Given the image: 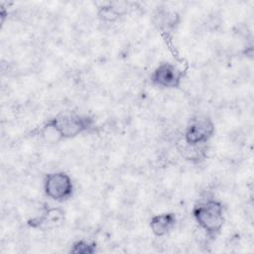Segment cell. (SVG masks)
<instances>
[{"instance_id": "cell-5", "label": "cell", "mask_w": 254, "mask_h": 254, "mask_svg": "<svg viewBox=\"0 0 254 254\" xmlns=\"http://www.w3.org/2000/svg\"><path fill=\"white\" fill-rule=\"evenodd\" d=\"M185 76L184 70L169 62L159 64L150 75L153 85L161 88L176 89L181 87L183 78Z\"/></svg>"}, {"instance_id": "cell-2", "label": "cell", "mask_w": 254, "mask_h": 254, "mask_svg": "<svg viewBox=\"0 0 254 254\" xmlns=\"http://www.w3.org/2000/svg\"><path fill=\"white\" fill-rule=\"evenodd\" d=\"M62 138L72 139L90 130L94 125V119L87 114L74 112L60 113L51 118Z\"/></svg>"}, {"instance_id": "cell-4", "label": "cell", "mask_w": 254, "mask_h": 254, "mask_svg": "<svg viewBox=\"0 0 254 254\" xmlns=\"http://www.w3.org/2000/svg\"><path fill=\"white\" fill-rule=\"evenodd\" d=\"M215 126L210 117L198 115L190 119L184 134L183 141L192 146H202L214 135Z\"/></svg>"}, {"instance_id": "cell-3", "label": "cell", "mask_w": 254, "mask_h": 254, "mask_svg": "<svg viewBox=\"0 0 254 254\" xmlns=\"http://www.w3.org/2000/svg\"><path fill=\"white\" fill-rule=\"evenodd\" d=\"M45 194L59 202L65 201L72 196L74 185L71 177L64 171H54L48 173L43 182Z\"/></svg>"}, {"instance_id": "cell-1", "label": "cell", "mask_w": 254, "mask_h": 254, "mask_svg": "<svg viewBox=\"0 0 254 254\" xmlns=\"http://www.w3.org/2000/svg\"><path fill=\"white\" fill-rule=\"evenodd\" d=\"M192 216L198 227L208 236L220 232L225 221V212L222 202L215 198H204L192 208Z\"/></svg>"}, {"instance_id": "cell-8", "label": "cell", "mask_w": 254, "mask_h": 254, "mask_svg": "<svg viewBox=\"0 0 254 254\" xmlns=\"http://www.w3.org/2000/svg\"><path fill=\"white\" fill-rule=\"evenodd\" d=\"M127 3L113 2L104 4L97 9V17L104 23H114L127 13Z\"/></svg>"}, {"instance_id": "cell-6", "label": "cell", "mask_w": 254, "mask_h": 254, "mask_svg": "<svg viewBox=\"0 0 254 254\" xmlns=\"http://www.w3.org/2000/svg\"><path fill=\"white\" fill-rule=\"evenodd\" d=\"M64 210L61 207L49 206L46 207L40 215H37L28 221V224L33 228L43 230L56 228L63 224L64 220Z\"/></svg>"}, {"instance_id": "cell-7", "label": "cell", "mask_w": 254, "mask_h": 254, "mask_svg": "<svg viewBox=\"0 0 254 254\" xmlns=\"http://www.w3.org/2000/svg\"><path fill=\"white\" fill-rule=\"evenodd\" d=\"M176 223L177 215L175 212H162L151 217L149 226L156 237H164L175 228Z\"/></svg>"}, {"instance_id": "cell-9", "label": "cell", "mask_w": 254, "mask_h": 254, "mask_svg": "<svg viewBox=\"0 0 254 254\" xmlns=\"http://www.w3.org/2000/svg\"><path fill=\"white\" fill-rule=\"evenodd\" d=\"M96 251V243L87 241L84 239L77 240L75 241L70 248L71 253H76V254H92Z\"/></svg>"}]
</instances>
